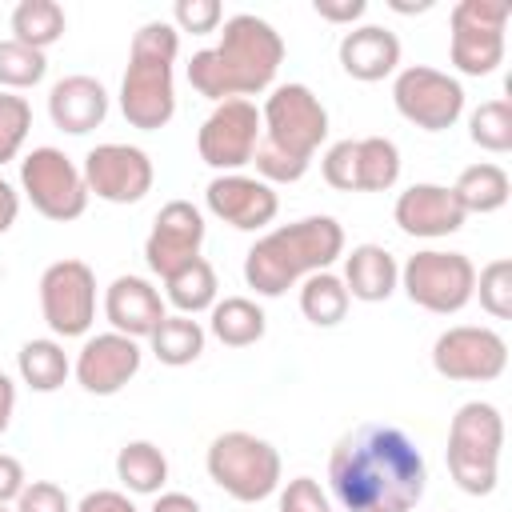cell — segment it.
Instances as JSON below:
<instances>
[{
  "instance_id": "1",
  "label": "cell",
  "mask_w": 512,
  "mask_h": 512,
  "mask_svg": "<svg viewBox=\"0 0 512 512\" xmlns=\"http://www.w3.org/2000/svg\"><path fill=\"white\" fill-rule=\"evenodd\" d=\"M328 488L340 512H412L428 488V464L396 424H360L336 440Z\"/></svg>"
},
{
  "instance_id": "2",
  "label": "cell",
  "mask_w": 512,
  "mask_h": 512,
  "mask_svg": "<svg viewBox=\"0 0 512 512\" xmlns=\"http://www.w3.org/2000/svg\"><path fill=\"white\" fill-rule=\"evenodd\" d=\"M284 64V40L280 32L252 16V12H236L224 20L220 44L216 48H200L188 60V84L208 96L212 104L220 100H236V96H256L264 88H272L276 72Z\"/></svg>"
},
{
  "instance_id": "3",
  "label": "cell",
  "mask_w": 512,
  "mask_h": 512,
  "mask_svg": "<svg viewBox=\"0 0 512 512\" xmlns=\"http://www.w3.org/2000/svg\"><path fill=\"white\" fill-rule=\"evenodd\" d=\"M344 256V228L336 216H304L264 232L244 256V284L256 296H284L312 272H328Z\"/></svg>"
},
{
  "instance_id": "4",
  "label": "cell",
  "mask_w": 512,
  "mask_h": 512,
  "mask_svg": "<svg viewBox=\"0 0 512 512\" xmlns=\"http://www.w3.org/2000/svg\"><path fill=\"white\" fill-rule=\"evenodd\" d=\"M500 448H504V416L488 400H468L456 408L448 424V476L468 496L496 492L500 480Z\"/></svg>"
},
{
  "instance_id": "5",
  "label": "cell",
  "mask_w": 512,
  "mask_h": 512,
  "mask_svg": "<svg viewBox=\"0 0 512 512\" xmlns=\"http://www.w3.org/2000/svg\"><path fill=\"white\" fill-rule=\"evenodd\" d=\"M204 464H208L212 484L224 488L240 504L268 500L280 488V452L256 432H240V428L220 432L208 444Z\"/></svg>"
},
{
  "instance_id": "6",
  "label": "cell",
  "mask_w": 512,
  "mask_h": 512,
  "mask_svg": "<svg viewBox=\"0 0 512 512\" xmlns=\"http://www.w3.org/2000/svg\"><path fill=\"white\" fill-rule=\"evenodd\" d=\"M328 136V108L320 104V96L308 84H276L260 108V144L312 164L316 148Z\"/></svg>"
},
{
  "instance_id": "7",
  "label": "cell",
  "mask_w": 512,
  "mask_h": 512,
  "mask_svg": "<svg viewBox=\"0 0 512 512\" xmlns=\"http://www.w3.org/2000/svg\"><path fill=\"white\" fill-rule=\"evenodd\" d=\"M400 288L404 296L436 316L460 312L472 292H476V264L464 252H444V248H424L404 260L400 268Z\"/></svg>"
},
{
  "instance_id": "8",
  "label": "cell",
  "mask_w": 512,
  "mask_h": 512,
  "mask_svg": "<svg viewBox=\"0 0 512 512\" xmlns=\"http://www.w3.org/2000/svg\"><path fill=\"white\" fill-rule=\"evenodd\" d=\"M20 192L32 200V208H36L44 220H56V224L80 220L84 208H88L84 172L72 164V156H64V152L52 148V144L32 148V152L20 160Z\"/></svg>"
},
{
  "instance_id": "9",
  "label": "cell",
  "mask_w": 512,
  "mask_h": 512,
  "mask_svg": "<svg viewBox=\"0 0 512 512\" xmlns=\"http://www.w3.org/2000/svg\"><path fill=\"white\" fill-rule=\"evenodd\" d=\"M512 8L504 0H460L452 8L448 56L464 76H488L504 60V28Z\"/></svg>"
},
{
  "instance_id": "10",
  "label": "cell",
  "mask_w": 512,
  "mask_h": 512,
  "mask_svg": "<svg viewBox=\"0 0 512 512\" xmlns=\"http://www.w3.org/2000/svg\"><path fill=\"white\" fill-rule=\"evenodd\" d=\"M392 104L408 124L444 132L464 116V84L432 64H408L392 80Z\"/></svg>"
},
{
  "instance_id": "11",
  "label": "cell",
  "mask_w": 512,
  "mask_h": 512,
  "mask_svg": "<svg viewBox=\"0 0 512 512\" xmlns=\"http://www.w3.org/2000/svg\"><path fill=\"white\" fill-rule=\"evenodd\" d=\"M40 312L56 336H84L96 320V272L72 256L48 264L40 276Z\"/></svg>"
},
{
  "instance_id": "12",
  "label": "cell",
  "mask_w": 512,
  "mask_h": 512,
  "mask_svg": "<svg viewBox=\"0 0 512 512\" xmlns=\"http://www.w3.org/2000/svg\"><path fill=\"white\" fill-rule=\"evenodd\" d=\"M432 368L456 384H488L508 368V344L496 328L456 324V328H444L436 336Z\"/></svg>"
},
{
  "instance_id": "13",
  "label": "cell",
  "mask_w": 512,
  "mask_h": 512,
  "mask_svg": "<svg viewBox=\"0 0 512 512\" xmlns=\"http://www.w3.org/2000/svg\"><path fill=\"white\" fill-rule=\"evenodd\" d=\"M256 144H260V108L244 96L220 100L196 132V152L216 172H240L244 164H252Z\"/></svg>"
},
{
  "instance_id": "14",
  "label": "cell",
  "mask_w": 512,
  "mask_h": 512,
  "mask_svg": "<svg viewBox=\"0 0 512 512\" xmlns=\"http://www.w3.org/2000/svg\"><path fill=\"white\" fill-rule=\"evenodd\" d=\"M84 184H88V196L96 200H108V204H136L152 192V180H156V168H152V156L136 144H96L84 164Z\"/></svg>"
},
{
  "instance_id": "15",
  "label": "cell",
  "mask_w": 512,
  "mask_h": 512,
  "mask_svg": "<svg viewBox=\"0 0 512 512\" xmlns=\"http://www.w3.org/2000/svg\"><path fill=\"white\" fill-rule=\"evenodd\" d=\"M120 112L132 128L156 132L176 116V84L168 60L128 56V72L120 80Z\"/></svg>"
},
{
  "instance_id": "16",
  "label": "cell",
  "mask_w": 512,
  "mask_h": 512,
  "mask_svg": "<svg viewBox=\"0 0 512 512\" xmlns=\"http://www.w3.org/2000/svg\"><path fill=\"white\" fill-rule=\"evenodd\" d=\"M200 244H204V212L192 200H168L152 220V232L144 240V260L160 280H168L172 272H180L200 256Z\"/></svg>"
},
{
  "instance_id": "17",
  "label": "cell",
  "mask_w": 512,
  "mask_h": 512,
  "mask_svg": "<svg viewBox=\"0 0 512 512\" xmlns=\"http://www.w3.org/2000/svg\"><path fill=\"white\" fill-rule=\"evenodd\" d=\"M204 204L216 220L240 228V232H260L276 220L280 212V196L272 184H264L260 176H244V172H220L208 180L204 188Z\"/></svg>"
},
{
  "instance_id": "18",
  "label": "cell",
  "mask_w": 512,
  "mask_h": 512,
  "mask_svg": "<svg viewBox=\"0 0 512 512\" xmlns=\"http://www.w3.org/2000/svg\"><path fill=\"white\" fill-rule=\"evenodd\" d=\"M140 340L120 336V332H96L84 340V348L76 352V380L84 392L92 396H116L136 372H140Z\"/></svg>"
},
{
  "instance_id": "19",
  "label": "cell",
  "mask_w": 512,
  "mask_h": 512,
  "mask_svg": "<svg viewBox=\"0 0 512 512\" xmlns=\"http://www.w3.org/2000/svg\"><path fill=\"white\" fill-rule=\"evenodd\" d=\"M392 220L400 232L420 236V240H440L464 228V208L456 204L448 184H412L396 196L392 204Z\"/></svg>"
},
{
  "instance_id": "20",
  "label": "cell",
  "mask_w": 512,
  "mask_h": 512,
  "mask_svg": "<svg viewBox=\"0 0 512 512\" xmlns=\"http://www.w3.org/2000/svg\"><path fill=\"white\" fill-rule=\"evenodd\" d=\"M104 316H108L112 332L132 336V340H148L168 312H164V296H160V288L152 280L116 276L104 288Z\"/></svg>"
},
{
  "instance_id": "21",
  "label": "cell",
  "mask_w": 512,
  "mask_h": 512,
  "mask_svg": "<svg viewBox=\"0 0 512 512\" xmlns=\"http://www.w3.org/2000/svg\"><path fill=\"white\" fill-rule=\"evenodd\" d=\"M48 116H52V124L60 132L84 136V132L104 124V116H108V88L96 76H84V72L64 76L48 92Z\"/></svg>"
},
{
  "instance_id": "22",
  "label": "cell",
  "mask_w": 512,
  "mask_h": 512,
  "mask_svg": "<svg viewBox=\"0 0 512 512\" xmlns=\"http://www.w3.org/2000/svg\"><path fill=\"white\" fill-rule=\"evenodd\" d=\"M336 56H340V68L352 80L376 84V80H384L400 68V40L384 24H360V28L340 36Z\"/></svg>"
},
{
  "instance_id": "23",
  "label": "cell",
  "mask_w": 512,
  "mask_h": 512,
  "mask_svg": "<svg viewBox=\"0 0 512 512\" xmlns=\"http://www.w3.org/2000/svg\"><path fill=\"white\" fill-rule=\"evenodd\" d=\"M344 288L352 300L380 304L400 288V264L384 244H356L344 256Z\"/></svg>"
},
{
  "instance_id": "24",
  "label": "cell",
  "mask_w": 512,
  "mask_h": 512,
  "mask_svg": "<svg viewBox=\"0 0 512 512\" xmlns=\"http://www.w3.org/2000/svg\"><path fill=\"white\" fill-rule=\"evenodd\" d=\"M208 312H212V316H208V332H212L220 344H228V348H248V344H256V340L264 336V328H268L264 308H260L256 300H248V296H224V300H216Z\"/></svg>"
},
{
  "instance_id": "25",
  "label": "cell",
  "mask_w": 512,
  "mask_h": 512,
  "mask_svg": "<svg viewBox=\"0 0 512 512\" xmlns=\"http://www.w3.org/2000/svg\"><path fill=\"white\" fill-rule=\"evenodd\" d=\"M508 172L500 168V164H492V160H480V164H468L460 176H456V184H452V196H456V204L464 208V216H472V212H496V208H504L508 204Z\"/></svg>"
},
{
  "instance_id": "26",
  "label": "cell",
  "mask_w": 512,
  "mask_h": 512,
  "mask_svg": "<svg viewBox=\"0 0 512 512\" xmlns=\"http://www.w3.org/2000/svg\"><path fill=\"white\" fill-rule=\"evenodd\" d=\"M116 476L136 496H156L168 484V456L152 440H128L116 452Z\"/></svg>"
},
{
  "instance_id": "27",
  "label": "cell",
  "mask_w": 512,
  "mask_h": 512,
  "mask_svg": "<svg viewBox=\"0 0 512 512\" xmlns=\"http://www.w3.org/2000/svg\"><path fill=\"white\" fill-rule=\"evenodd\" d=\"M348 304H352V296L336 272H312L300 280V312L308 324L336 328L348 316Z\"/></svg>"
},
{
  "instance_id": "28",
  "label": "cell",
  "mask_w": 512,
  "mask_h": 512,
  "mask_svg": "<svg viewBox=\"0 0 512 512\" xmlns=\"http://www.w3.org/2000/svg\"><path fill=\"white\" fill-rule=\"evenodd\" d=\"M204 340H208L204 324L192 320V316H180V312H176V316H164L160 328L148 336L152 356H156L160 364H168V368H184V364L200 360Z\"/></svg>"
},
{
  "instance_id": "29",
  "label": "cell",
  "mask_w": 512,
  "mask_h": 512,
  "mask_svg": "<svg viewBox=\"0 0 512 512\" xmlns=\"http://www.w3.org/2000/svg\"><path fill=\"white\" fill-rule=\"evenodd\" d=\"M16 372H20V380H24L32 392H56V388L68 380L72 364H68L64 344L44 336V340H28V344L16 352Z\"/></svg>"
},
{
  "instance_id": "30",
  "label": "cell",
  "mask_w": 512,
  "mask_h": 512,
  "mask_svg": "<svg viewBox=\"0 0 512 512\" xmlns=\"http://www.w3.org/2000/svg\"><path fill=\"white\" fill-rule=\"evenodd\" d=\"M164 296H168V304L172 308H180V316H196V312H208L212 304H216V268L204 260V256H196L192 264H184L180 272H172L168 280H164Z\"/></svg>"
},
{
  "instance_id": "31",
  "label": "cell",
  "mask_w": 512,
  "mask_h": 512,
  "mask_svg": "<svg viewBox=\"0 0 512 512\" xmlns=\"http://www.w3.org/2000/svg\"><path fill=\"white\" fill-rule=\"evenodd\" d=\"M64 28H68V20L56 0H20L12 8V40H20L36 52L56 44L64 36Z\"/></svg>"
},
{
  "instance_id": "32",
  "label": "cell",
  "mask_w": 512,
  "mask_h": 512,
  "mask_svg": "<svg viewBox=\"0 0 512 512\" xmlns=\"http://www.w3.org/2000/svg\"><path fill=\"white\" fill-rule=\"evenodd\" d=\"M400 180V148L388 136L356 140V192H388Z\"/></svg>"
},
{
  "instance_id": "33",
  "label": "cell",
  "mask_w": 512,
  "mask_h": 512,
  "mask_svg": "<svg viewBox=\"0 0 512 512\" xmlns=\"http://www.w3.org/2000/svg\"><path fill=\"white\" fill-rule=\"evenodd\" d=\"M468 136L484 152H496V156L508 152L512 148V104L500 100V96L476 104L472 116H468Z\"/></svg>"
},
{
  "instance_id": "34",
  "label": "cell",
  "mask_w": 512,
  "mask_h": 512,
  "mask_svg": "<svg viewBox=\"0 0 512 512\" xmlns=\"http://www.w3.org/2000/svg\"><path fill=\"white\" fill-rule=\"evenodd\" d=\"M48 72V56L20 44V40H0V92H24L40 84Z\"/></svg>"
},
{
  "instance_id": "35",
  "label": "cell",
  "mask_w": 512,
  "mask_h": 512,
  "mask_svg": "<svg viewBox=\"0 0 512 512\" xmlns=\"http://www.w3.org/2000/svg\"><path fill=\"white\" fill-rule=\"evenodd\" d=\"M480 296V308L492 316V320H508L512 316V260H492L480 268L476 276V292Z\"/></svg>"
},
{
  "instance_id": "36",
  "label": "cell",
  "mask_w": 512,
  "mask_h": 512,
  "mask_svg": "<svg viewBox=\"0 0 512 512\" xmlns=\"http://www.w3.org/2000/svg\"><path fill=\"white\" fill-rule=\"evenodd\" d=\"M32 128V104L16 92H0V164L16 160Z\"/></svg>"
},
{
  "instance_id": "37",
  "label": "cell",
  "mask_w": 512,
  "mask_h": 512,
  "mask_svg": "<svg viewBox=\"0 0 512 512\" xmlns=\"http://www.w3.org/2000/svg\"><path fill=\"white\" fill-rule=\"evenodd\" d=\"M176 52H180V32L172 28V20H148V24L136 28L128 56H148V60L176 64Z\"/></svg>"
},
{
  "instance_id": "38",
  "label": "cell",
  "mask_w": 512,
  "mask_h": 512,
  "mask_svg": "<svg viewBox=\"0 0 512 512\" xmlns=\"http://www.w3.org/2000/svg\"><path fill=\"white\" fill-rule=\"evenodd\" d=\"M224 20L220 0H176L172 4V28L176 32H192V36H208L216 32Z\"/></svg>"
},
{
  "instance_id": "39",
  "label": "cell",
  "mask_w": 512,
  "mask_h": 512,
  "mask_svg": "<svg viewBox=\"0 0 512 512\" xmlns=\"http://www.w3.org/2000/svg\"><path fill=\"white\" fill-rule=\"evenodd\" d=\"M320 172L332 188L340 192H356V140H336L328 144V152L320 156Z\"/></svg>"
},
{
  "instance_id": "40",
  "label": "cell",
  "mask_w": 512,
  "mask_h": 512,
  "mask_svg": "<svg viewBox=\"0 0 512 512\" xmlns=\"http://www.w3.org/2000/svg\"><path fill=\"white\" fill-rule=\"evenodd\" d=\"M280 512H332V500L312 476H296L280 492Z\"/></svg>"
},
{
  "instance_id": "41",
  "label": "cell",
  "mask_w": 512,
  "mask_h": 512,
  "mask_svg": "<svg viewBox=\"0 0 512 512\" xmlns=\"http://www.w3.org/2000/svg\"><path fill=\"white\" fill-rule=\"evenodd\" d=\"M16 512H72V500L52 480H32L16 496Z\"/></svg>"
},
{
  "instance_id": "42",
  "label": "cell",
  "mask_w": 512,
  "mask_h": 512,
  "mask_svg": "<svg viewBox=\"0 0 512 512\" xmlns=\"http://www.w3.org/2000/svg\"><path fill=\"white\" fill-rule=\"evenodd\" d=\"M312 12L328 24H356L368 12V0H312Z\"/></svg>"
},
{
  "instance_id": "43",
  "label": "cell",
  "mask_w": 512,
  "mask_h": 512,
  "mask_svg": "<svg viewBox=\"0 0 512 512\" xmlns=\"http://www.w3.org/2000/svg\"><path fill=\"white\" fill-rule=\"evenodd\" d=\"M72 512H140L124 492H116V488H96V492H88Z\"/></svg>"
},
{
  "instance_id": "44",
  "label": "cell",
  "mask_w": 512,
  "mask_h": 512,
  "mask_svg": "<svg viewBox=\"0 0 512 512\" xmlns=\"http://www.w3.org/2000/svg\"><path fill=\"white\" fill-rule=\"evenodd\" d=\"M24 484H28V476H24V464H20L16 456L0 452V504L16 500V496L24 492Z\"/></svg>"
},
{
  "instance_id": "45",
  "label": "cell",
  "mask_w": 512,
  "mask_h": 512,
  "mask_svg": "<svg viewBox=\"0 0 512 512\" xmlns=\"http://www.w3.org/2000/svg\"><path fill=\"white\" fill-rule=\"evenodd\" d=\"M16 216H20V192L0 176V236L16 224Z\"/></svg>"
},
{
  "instance_id": "46",
  "label": "cell",
  "mask_w": 512,
  "mask_h": 512,
  "mask_svg": "<svg viewBox=\"0 0 512 512\" xmlns=\"http://www.w3.org/2000/svg\"><path fill=\"white\" fill-rule=\"evenodd\" d=\"M148 512H200V504L188 492H156Z\"/></svg>"
},
{
  "instance_id": "47",
  "label": "cell",
  "mask_w": 512,
  "mask_h": 512,
  "mask_svg": "<svg viewBox=\"0 0 512 512\" xmlns=\"http://www.w3.org/2000/svg\"><path fill=\"white\" fill-rule=\"evenodd\" d=\"M12 412H16V384L0 372V436H4L8 424H12Z\"/></svg>"
},
{
  "instance_id": "48",
  "label": "cell",
  "mask_w": 512,
  "mask_h": 512,
  "mask_svg": "<svg viewBox=\"0 0 512 512\" xmlns=\"http://www.w3.org/2000/svg\"><path fill=\"white\" fill-rule=\"evenodd\" d=\"M0 512H8V504H0Z\"/></svg>"
}]
</instances>
